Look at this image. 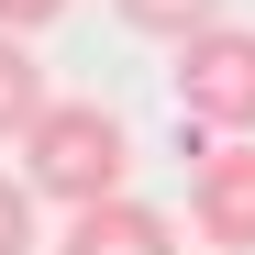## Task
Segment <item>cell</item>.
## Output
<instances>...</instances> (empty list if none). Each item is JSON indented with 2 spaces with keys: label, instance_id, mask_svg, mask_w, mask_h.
<instances>
[{
  "label": "cell",
  "instance_id": "2",
  "mask_svg": "<svg viewBox=\"0 0 255 255\" xmlns=\"http://www.w3.org/2000/svg\"><path fill=\"white\" fill-rule=\"evenodd\" d=\"M178 111L200 144H244L255 133V22H211L200 45H178Z\"/></svg>",
  "mask_w": 255,
  "mask_h": 255
},
{
  "label": "cell",
  "instance_id": "6",
  "mask_svg": "<svg viewBox=\"0 0 255 255\" xmlns=\"http://www.w3.org/2000/svg\"><path fill=\"white\" fill-rule=\"evenodd\" d=\"M111 11L133 22V33H155V45H200L211 22H233L222 0H111Z\"/></svg>",
  "mask_w": 255,
  "mask_h": 255
},
{
  "label": "cell",
  "instance_id": "5",
  "mask_svg": "<svg viewBox=\"0 0 255 255\" xmlns=\"http://www.w3.org/2000/svg\"><path fill=\"white\" fill-rule=\"evenodd\" d=\"M45 67H33V45H11V33H0V144H22L33 122H45Z\"/></svg>",
  "mask_w": 255,
  "mask_h": 255
},
{
  "label": "cell",
  "instance_id": "7",
  "mask_svg": "<svg viewBox=\"0 0 255 255\" xmlns=\"http://www.w3.org/2000/svg\"><path fill=\"white\" fill-rule=\"evenodd\" d=\"M33 211L45 200H33L22 178H0V255H33Z\"/></svg>",
  "mask_w": 255,
  "mask_h": 255
},
{
  "label": "cell",
  "instance_id": "8",
  "mask_svg": "<svg viewBox=\"0 0 255 255\" xmlns=\"http://www.w3.org/2000/svg\"><path fill=\"white\" fill-rule=\"evenodd\" d=\"M56 11H67V0H0V33H11V45H22V33H45Z\"/></svg>",
  "mask_w": 255,
  "mask_h": 255
},
{
  "label": "cell",
  "instance_id": "4",
  "mask_svg": "<svg viewBox=\"0 0 255 255\" xmlns=\"http://www.w3.org/2000/svg\"><path fill=\"white\" fill-rule=\"evenodd\" d=\"M56 255H178V222H166L155 200L122 189V200H100V211H78Z\"/></svg>",
  "mask_w": 255,
  "mask_h": 255
},
{
  "label": "cell",
  "instance_id": "1",
  "mask_svg": "<svg viewBox=\"0 0 255 255\" xmlns=\"http://www.w3.org/2000/svg\"><path fill=\"white\" fill-rule=\"evenodd\" d=\"M122 178H133V133H122L111 100H45V122L22 133V189L56 200L67 222L78 211L122 200Z\"/></svg>",
  "mask_w": 255,
  "mask_h": 255
},
{
  "label": "cell",
  "instance_id": "3",
  "mask_svg": "<svg viewBox=\"0 0 255 255\" xmlns=\"http://www.w3.org/2000/svg\"><path fill=\"white\" fill-rule=\"evenodd\" d=\"M189 222H200L211 255L255 244V144H200L189 155Z\"/></svg>",
  "mask_w": 255,
  "mask_h": 255
}]
</instances>
